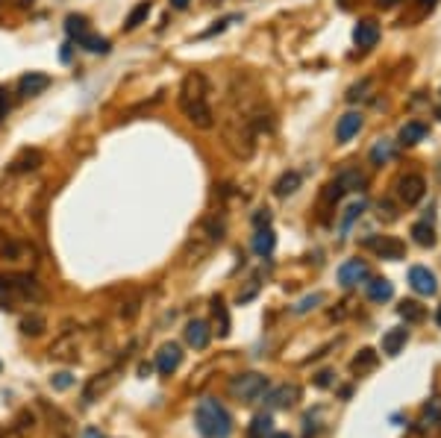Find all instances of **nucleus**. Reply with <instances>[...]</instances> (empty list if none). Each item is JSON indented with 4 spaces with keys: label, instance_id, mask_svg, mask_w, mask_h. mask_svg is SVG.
<instances>
[{
    "label": "nucleus",
    "instance_id": "35",
    "mask_svg": "<svg viewBox=\"0 0 441 438\" xmlns=\"http://www.w3.org/2000/svg\"><path fill=\"white\" fill-rule=\"evenodd\" d=\"M45 327H48V321H45L42 315H24L21 318V332L24 335H42Z\"/></svg>",
    "mask_w": 441,
    "mask_h": 438
},
{
    "label": "nucleus",
    "instance_id": "6",
    "mask_svg": "<svg viewBox=\"0 0 441 438\" xmlns=\"http://www.w3.org/2000/svg\"><path fill=\"white\" fill-rule=\"evenodd\" d=\"M424 191H427V183L420 174H406L397 180V197H400V203H406V206H415L420 197H424Z\"/></svg>",
    "mask_w": 441,
    "mask_h": 438
},
{
    "label": "nucleus",
    "instance_id": "11",
    "mask_svg": "<svg viewBox=\"0 0 441 438\" xmlns=\"http://www.w3.org/2000/svg\"><path fill=\"white\" fill-rule=\"evenodd\" d=\"M409 286L418 291V294H435L438 291V283H435V274L430 271V268H424V265H415L412 271H409Z\"/></svg>",
    "mask_w": 441,
    "mask_h": 438
},
{
    "label": "nucleus",
    "instance_id": "45",
    "mask_svg": "<svg viewBox=\"0 0 441 438\" xmlns=\"http://www.w3.org/2000/svg\"><path fill=\"white\" fill-rule=\"evenodd\" d=\"M6 112H9V97H6V89H0V121L6 118Z\"/></svg>",
    "mask_w": 441,
    "mask_h": 438
},
{
    "label": "nucleus",
    "instance_id": "15",
    "mask_svg": "<svg viewBox=\"0 0 441 438\" xmlns=\"http://www.w3.org/2000/svg\"><path fill=\"white\" fill-rule=\"evenodd\" d=\"M209 338H212V330L206 321H200V318H194V321H189L186 327V342L194 347V350H203L209 344Z\"/></svg>",
    "mask_w": 441,
    "mask_h": 438
},
{
    "label": "nucleus",
    "instance_id": "9",
    "mask_svg": "<svg viewBox=\"0 0 441 438\" xmlns=\"http://www.w3.org/2000/svg\"><path fill=\"white\" fill-rule=\"evenodd\" d=\"M27 256H33V247L24 242H15V238L0 232V259L4 262H24Z\"/></svg>",
    "mask_w": 441,
    "mask_h": 438
},
{
    "label": "nucleus",
    "instance_id": "33",
    "mask_svg": "<svg viewBox=\"0 0 441 438\" xmlns=\"http://www.w3.org/2000/svg\"><path fill=\"white\" fill-rule=\"evenodd\" d=\"M374 368H376V353H374V350H362L359 356H353V362H350V371L359 374V376L368 374V371H374Z\"/></svg>",
    "mask_w": 441,
    "mask_h": 438
},
{
    "label": "nucleus",
    "instance_id": "54",
    "mask_svg": "<svg viewBox=\"0 0 441 438\" xmlns=\"http://www.w3.org/2000/svg\"><path fill=\"white\" fill-rule=\"evenodd\" d=\"M356 4V0H338V6H342V9H350Z\"/></svg>",
    "mask_w": 441,
    "mask_h": 438
},
{
    "label": "nucleus",
    "instance_id": "43",
    "mask_svg": "<svg viewBox=\"0 0 441 438\" xmlns=\"http://www.w3.org/2000/svg\"><path fill=\"white\" fill-rule=\"evenodd\" d=\"M368 86H371V79H362V83H359V86H353V89L347 91V101H350V103L362 101V97H365V91H368Z\"/></svg>",
    "mask_w": 441,
    "mask_h": 438
},
{
    "label": "nucleus",
    "instance_id": "32",
    "mask_svg": "<svg viewBox=\"0 0 441 438\" xmlns=\"http://www.w3.org/2000/svg\"><path fill=\"white\" fill-rule=\"evenodd\" d=\"M50 356H53V359H77V338L65 335L62 342L50 344Z\"/></svg>",
    "mask_w": 441,
    "mask_h": 438
},
{
    "label": "nucleus",
    "instance_id": "8",
    "mask_svg": "<svg viewBox=\"0 0 441 438\" xmlns=\"http://www.w3.org/2000/svg\"><path fill=\"white\" fill-rule=\"evenodd\" d=\"M48 86H50V77L48 74L30 71V74H24L21 79H18V94H21V97H38Z\"/></svg>",
    "mask_w": 441,
    "mask_h": 438
},
{
    "label": "nucleus",
    "instance_id": "23",
    "mask_svg": "<svg viewBox=\"0 0 441 438\" xmlns=\"http://www.w3.org/2000/svg\"><path fill=\"white\" fill-rule=\"evenodd\" d=\"M365 291H368V297H371L374 303H386V301H391V297H394V286H391L389 280H383V276L371 280V283L365 286Z\"/></svg>",
    "mask_w": 441,
    "mask_h": 438
},
{
    "label": "nucleus",
    "instance_id": "19",
    "mask_svg": "<svg viewBox=\"0 0 441 438\" xmlns=\"http://www.w3.org/2000/svg\"><path fill=\"white\" fill-rule=\"evenodd\" d=\"M406 342H409V330L394 327V330H389V332L383 335V353H386V356H397L400 350L406 347Z\"/></svg>",
    "mask_w": 441,
    "mask_h": 438
},
{
    "label": "nucleus",
    "instance_id": "22",
    "mask_svg": "<svg viewBox=\"0 0 441 438\" xmlns=\"http://www.w3.org/2000/svg\"><path fill=\"white\" fill-rule=\"evenodd\" d=\"M394 153H397V145L391 142V138H379V142L371 147L368 159H371V165H386V162L394 159Z\"/></svg>",
    "mask_w": 441,
    "mask_h": 438
},
{
    "label": "nucleus",
    "instance_id": "34",
    "mask_svg": "<svg viewBox=\"0 0 441 438\" xmlns=\"http://www.w3.org/2000/svg\"><path fill=\"white\" fill-rule=\"evenodd\" d=\"M65 33L77 42V38L83 35V33H89V18H86V15H68V18H65Z\"/></svg>",
    "mask_w": 441,
    "mask_h": 438
},
{
    "label": "nucleus",
    "instance_id": "13",
    "mask_svg": "<svg viewBox=\"0 0 441 438\" xmlns=\"http://www.w3.org/2000/svg\"><path fill=\"white\" fill-rule=\"evenodd\" d=\"M353 42H356V47H362V50H371V47L379 42V24L374 21V18H365V21L356 24Z\"/></svg>",
    "mask_w": 441,
    "mask_h": 438
},
{
    "label": "nucleus",
    "instance_id": "56",
    "mask_svg": "<svg viewBox=\"0 0 441 438\" xmlns=\"http://www.w3.org/2000/svg\"><path fill=\"white\" fill-rule=\"evenodd\" d=\"M435 321H438V327H441V306H438V315H435Z\"/></svg>",
    "mask_w": 441,
    "mask_h": 438
},
{
    "label": "nucleus",
    "instance_id": "46",
    "mask_svg": "<svg viewBox=\"0 0 441 438\" xmlns=\"http://www.w3.org/2000/svg\"><path fill=\"white\" fill-rule=\"evenodd\" d=\"M135 312H138V301H133V303H127V309H121V318H135Z\"/></svg>",
    "mask_w": 441,
    "mask_h": 438
},
{
    "label": "nucleus",
    "instance_id": "17",
    "mask_svg": "<svg viewBox=\"0 0 441 438\" xmlns=\"http://www.w3.org/2000/svg\"><path fill=\"white\" fill-rule=\"evenodd\" d=\"M335 183L345 189V194L347 191H359V189H365V183H368V176L359 171V168H342L335 174Z\"/></svg>",
    "mask_w": 441,
    "mask_h": 438
},
{
    "label": "nucleus",
    "instance_id": "31",
    "mask_svg": "<svg viewBox=\"0 0 441 438\" xmlns=\"http://www.w3.org/2000/svg\"><path fill=\"white\" fill-rule=\"evenodd\" d=\"M412 238H415V245H420V247H432V245H435V230H432V224H430V221L412 224Z\"/></svg>",
    "mask_w": 441,
    "mask_h": 438
},
{
    "label": "nucleus",
    "instance_id": "47",
    "mask_svg": "<svg viewBox=\"0 0 441 438\" xmlns=\"http://www.w3.org/2000/svg\"><path fill=\"white\" fill-rule=\"evenodd\" d=\"M330 376H333V374H330V371H324V374H318V380H315V383H318L320 388H327V386H330Z\"/></svg>",
    "mask_w": 441,
    "mask_h": 438
},
{
    "label": "nucleus",
    "instance_id": "10",
    "mask_svg": "<svg viewBox=\"0 0 441 438\" xmlns=\"http://www.w3.org/2000/svg\"><path fill=\"white\" fill-rule=\"evenodd\" d=\"M368 276V262L365 259H347V262L338 268V283H342L345 288L356 286L359 280H365Z\"/></svg>",
    "mask_w": 441,
    "mask_h": 438
},
{
    "label": "nucleus",
    "instance_id": "48",
    "mask_svg": "<svg viewBox=\"0 0 441 438\" xmlns=\"http://www.w3.org/2000/svg\"><path fill=\"white\" fill-rule=\"evenodd\" d=\"M59 59H62V62H68V59H71V42L62 45V50H59Z\"/></svg>",
    "mask_w": 441,
    "mask_h": 438
},
{
    "label": "nucleus",
    "instance_id": "12",
    "mask_svg": "<svg viewBox=\"0 0 441 438\" xmlns=\"http://www.w3.org/2000/svg\"><path fill=\"white\" fill-rule=\"evenodd\" d=\"M179 362H183V350H179L177 344H162V347H159V353H156V371L159 374L171 376L179 368Z\"/></svg>",
    "mask_w": 441,
    "mask_h": 438
},
{
    "label": "nucleus",
    "instance_id": "41",
    "mask_svg": "<svg viewBox=\"0 0 441 438\" xmlns=\"http://www.w3.org/2000/svg\"><path fill=\"white\" fill-rule=\"evenodd\" d=\"M376 209H379V212H376L379 218H386V221H397V206H394L391 201H379Z\"/></svg>",
    "mask_w": 441,
    "mask_h": 438
},
{
    "label": "nucleus",
    "instance_id": "39",
    "mask_svg": "<svg viewBox=\"0 0 441 438\" xmlns=\"http://www.w3.org/2000/svg\"><path fill=\"white\" fill-rule=\"evenodd\" d=\"M203 230L209 232V238H215V242H220V238H224V221H218V218H206V221H203Z\"/></svg>",
    "mask_w": 441,
    "mask_h": 438
},
{
    "label": "nucleus",
    "instance_id": "57",
    "mask_svg": "<svg viewBox=\"0 0 441 438\" xmlns=\"http://www.w3.org/2000/svg\"><path fill=\"white\" fill-rule=\"evenodd\" d=\"M435 118H438V121H441V106H438V109H435Z\"/></svg>",
    "mask_w": 441,
    "mask_h": 438
},
{
    "label": "nucleus",
    "instance_id": "36",
    "mask_svg": "<svg viewBox=\"0 0 441 438\" xmlns=\"http://www.w3.org/2000/svg\"><path fill=\"white\" fill-rule=\"evenodd\" d=\"M48 412H50V421H53L59 438H71V421H68V417L59 412V409H48Z\"/></svg>",
    "mask_w": 441,
    "mask_h": 438
},
{
    "label": "nucleus",
    "instance_id": "25",
    "mask_svg": "<svg viewBox=\"0 0 441 438\" xmlns=\"http://www.w3.org/2000/svg\"><path fill=\"white\" fill-rule=\"evenodd\" d=\"M150 12H153V4H150V0H142V4H138L130 15H127V21H124V30L127 33H133V30H138V27H142L145 21H147V18H150Z\"/></svg>",
    "mask_w": 441,
    "mask_h": 438
},
{
    "label": "nucleus",
    "instance_id": "5",
    "mask_svg": "<svg viewBox=\"0 0 441 438\" xmlns=\"http://www.w3.org/2000/svg\"><path fill=\"white\" fill-rule=\"evenodd\" d=\"M365 245H368L379 259H389V262H397V259L406 256V245L400 242V238H394V235H374V238H368Z\"/></svg>",
    "mask_w": 441,
    "mask_h": 438
},
{
    "label": "nucleus",
    "instance_id": "21",
    "mask_svg": "<svg viewBox=\"0 0 441 438\" xmlns=\"http://www.w3.org/2000/svg\"><path fill=\"white\" fill-rule=\"evenodd\" d=\"M424 135H427V124L424 121H409V124H403L400 127V145L403 147H412V145H418V142H424Z\"/></svg>",
    "mask_w": 441,
    "mask_h": 438
},
{
    "label": "nucleus",
    "instance_id": "4",
    "mask_svg": "<svg viewBox=\"0 0 441 438\" xmlns=\"http://www.w3.org/2000/svg\"><path fill=\"white\" fill-rule=\"evenodd\" d=\"M6 291L9 294H18L21 301H33V303H42L45 301V288L38 286V280H35V276H30V274H12Z\"/></svg>",
    "mask_w": 441,
    "mask_h": 438
},
{
    "label": "nucleus",
    "instance_id": "30",
    "mask_svg": "<svg viewBox=\"0 0 441 438\" xmlns=\"http://www.w3.org/2000/svg\"><path fill=\"white\" fill-rule=\"evenodd\" d=\"M271 432H274L271 415H256L247 427V438H271Z\"/></svg>",
    "mask_w": 441,
    "mask_h": 438
},
{
    "label": "nucleus",
    "instance_id": "29",
    "mask_svg": "<svg viewBox=\"0 0 441 438\" xmlns=\"http://www.w3.org/2000/svg\"><path fill=\"white\" fill-rule=\"evenodd\" d=\"M212 315H215L218 335L227 338V335H230V312H227V306H224V301H220V297H215V301H212Z\"/></svg>",
    "mask_w": 441,
    "mask_h": 438
},
{
    "label": "nucleus",
    "instance_id": "3",
    "mask_svg": "<svg viewBox=\"0 0 441 438\" xmlns=\"http://www.w3.org/2000/svg\"><path fill=\"white\" fill-rule=\"evenodd\" d=\"M268 391V376H262V374H238V376H233L230 380V394L235 397V400H245V403H253V400H259Z\"/></svg>",
    "mask_w": 441,
    "mask_h": 438
},
{
    "label": "nucleus",
    "instance_id": "14",
    "mask_svg": "<svg viewBox=\"0 0 441 438\" xmlns=\"http://www.w3.org/2000/svg\"><path fill=\"white\" fill-rule=\"evenodd\" d=\"M42 150H35V147H24L21 153H18L12 162H9V171L12 174H27V171H35L38 165H42Z\"/></svg>",
    "mask_w": 441,
    "mask_h": 438
},
{
    "label": "nucleus",
    "instance_id": "58",
    "mask_svg": "<svg viewBox=\"0 0 441 438\" xmlns=\"http://www.w3.org/2000/svg\"><path fill=\"white\" fill-rule=\"evenodd\" d=\"M0 368H4V365H0Z\"/></svg>",
    "mask_w": 441,
    "mask_h": 438
},
{
    "label": "nucleus",
    "instance_id": "18",
    "mask_svg": "<svg viewBox=\"0 0 441 438\" xmlns=\"http://www.w3.org/2000/svg\"><path fill=\"white\" fill-rule=\"evenodd\" d=\"M297 397H300V388L297 386H279V388H274L268 394V403L274 409H289V406L297 403Z\"/></svg>",
    "mask_w": 441,
    "mask_h": 438
},
{
    "label": "nucleus",
    "instance_id": "16",
    "mask_svg": "<svg viewBox=\"0 0 441 438\" xmlns=\"http://www.w3.org/2000/svg\"><path fill=\"white\" fill-rule=\"evenodd\" d=\"M362 130V112H347L338 118V124H335V138L338 142H350V138Z\"/></svg>",
    "mask_w": 441,
    "mask_h": 438
},
{
    "label": "nucleus",
    "instance_id": "53",
    "mask_svg": "<svg viewBox=\"0 0 441 438\" xmlns=\"http://www.w3.org/2000/svg\"><path fill=\"white\" fill-rule=\"evenodd\" d=\"M418 4H420V6H424V9H432V6L438 4V0H418Z\"/></svg>",
    "mask_w": 441,
    "mask_h": 438
},
{
    "label": "nucleus",
    "instance_id": "7",
    "mask_svg": "<svg viewBox=\"0 0 441 438\" xmlns=\"http://www.w3.org/2000/svg\"><path fill=\"white\" fill-rule=\"evenodd\" d=\"M115 380H118V368H112V371H106V374H97V376H91L89 386L83 388V400H86V403L97 400L100 394H106V391L115 386Z\"/></svg>",
    "mask_w": 441,
    "mask_h": 438
},
{
    "label": "nucleus",
    "instance_id": "55",
    "mask_svg": "<svg viewBox=\"0 0 441 438\" xmlns=\"http://www.w3.org/2000/svg\"><path fill=\"white\" fill-rule=\"evenodd\" d=\"M271 438H291L289 432H271Z\"/></svg>",
    "mask_w": 441,
    "mask_h": 438
},
{
    "label": "nucleus",
    "instance_id": "49",
    "mask_svg": "<svg viewBox=\"0 0 441 438\" xmlns=\"http://www.w3.org/2000/svg\"><path fill=\"white\" fill-rule=\"evenodd\" d=\"M397 4H400V0H376L379 9H391V6H397Z\"/></svg>",
    "mask_w": 441,
    "mask_h": 438
},
{
    "label": "nucleus",
    "instance_id": "51",
    "mask_svg": "<svg viewBox=\"0 0 441 438\" xmlns=\"http://www.w3.org/2000/svg\"><path fill=\"white\" fill-rule=\"evenodd\" d=\"M83 438H106L104 432H100V429H86V435Z\"/></svg>",
    "mask_w": 441,
    "mask_h": 438
},
{
    "label": "nucleus",
    "instance_id": "40",
    "mask_svg": "<svg viewBox=\"0 0 441 438\" xmlns=\"http://www.w3.org/2000/svg\"><path fill=\"white\" fill-rule=\"evenodd\" d=\"M50 386H53L56 391H65V388H71V386H74V376H71V374H65V371H62V374H53V376H50Z\"/></svg>",
    "mask_w": 441,
    "mask_h": 438
},
{
    "label": "nucleus",
    "instance_id": "50",
    "mask_svg": "<svg viewBox=\"0 0 441 438\" xmlns=\"http://www.w3.org/2000/svg\"><path fill=\"white\" fill-rule=\"evenodd\" d=\"M189 4H191V0H171V6H174V9H186Z\"/></svg>",
    "mask_w": 441,
    "mask_h": 438
},
{
    "label": "nucleus",
    "instance_id": "26",
    "mask_svg": "<svg viewBox=\"0 0 441 438\" xmlns=\"http://www.w3.org/2000/svg\"><path fill=\"white\" fill-rule=\"evenodd\" d=\"M397 315L403 318L406 324H420V321H427V309L420 306L418 301H403L397 306Z\"/></svg>",
    "mask_w": 441,
    "mask_h": 438
},
{
    "label": "nucleus",
    "instance_id": "44",
    "mask_svg": "<svg viewBox=\"0 0 441 438\" xmlns=\"http://www.w3.org/2000/svg\"><path fill=\"white\" fill-rule=\"evenodd\" d=\"M253 227H256V230L271 227V212H268V209H259V212L253 215Z\"/></svg>",
    "mask_w": 441,
    "mask_h": 438
},
{
    "label": "nucleus",
    "instance_id": "28",
    "mask_svg": "<svg viewBox=\"0 0 441 438\" xmlns=\"http://www.w3.org/2000/svg\"><path fill=\"white\" fill-rule=\"evenodd\" d=\"M297 189H300V174H297V171H286V174L274 183V194H277V197H289V194H294Z\"/></svg>",
    "mask_w": 441,
    "mask_h": 438
},
{
    "label": "nucleus",
    "instance_id": "42",
    "mask_svg": "<svg viewBox=\"0 0 441 438\" xmlns=\"http://www.w3.org/2000/svg\"><path fill=\"white\" fill-rule=\"evenodd\" d=\"M342 197H345V189L338 186L335 180H333L327 189H324V201H327V203H335V201H342Z\"/></svg>",
    "mask_w": 441,
    "mask_h": 438
},
{
    "label": "nucleus",
    "instance_id": "1",
    "mask_svg": "<svg viewBox=\"0 0 441 438\" xmlns=\"http://www.w3.org/2000/svg\"><path fill=\"white\" fill-rule=\"evenodd\" d=\"M212 86L206 74L200 71H191L186 74V79L179 83V94H177V103H179V112H183L189 121L200 130H212L215 127V112H212Z\"/></svg>",
    "mask_w": 441,
    "mask_h": 438
},
{
    "label": "nucleus",
    "instance_id": "24",
    "mask_svg": "<svg viewBox=\"0 0 441 438\" xmlns=\"http://www.w3.org/2000/svg\"><path fill=\"white\" fill-rule=\"evenodd\" d=\"M438 427H441V397H432L420 412V429H438Z\"/></svg>",
    "mask_w": 441,
    "mask_h": 438
},
{
    "label": "nucleus",
    "instance_id": "20",
    "mask_svg": "<svg viewBox=\"0 0 441 438\" xmlns=\"http://www.w3.org/2000/svg\"><path fill=\"white\" fill-rule=\"evenodd\" d=\"M274 247H277V235H274V230H271V227L256 230V235H253V253H256V256H262V259H268V256L274 253Z\"/></svg>",
    "mask_w": 441,
    "mask_h": 438
},
{
    "label": "nucleus",
    "instance_id": "52",
    "mask_svg": "<svg viewBox=\"0 0 441 438\" xmlns=\"http://www.w3.org/2000/svg\"><path fill=\"white\" fill-rule=\"evenodd\" d=\"M150 371H153V368H150L147 362H145V365H138V376H150Z\"/></svg>",
    "mask_w": 441,
    "mask_h": 438
},
{
    "label": "nucleus",
    "instance_id": "27",
    "mask_svg": "<svg viewBox=\"0 0 441 438\" xmlns=\"http://www.w3.org/2000/svg\"><path fill=\"white\" fill-rule=\"evenodd\" d=\"M77 45H79V47H86L89 53H109V50H112L109 38H104V35H94V33H83V35L77 38Z\"/></svg>",
    "mask_w": 441,
    "mask_h": 438
},
{
    "label": "nucleus",
    "instance_id": "2",
    "mask_svg": "<svg viewBox=\"0 0 441 438\" xmlns=\"http://www.w3.org/2000/svg\"><path fill=\"white\" fill-rule=\"evenodd\" d=\"M194 424H197V432L203 438H230V432H233L230 412L220 406L218 400H212V397H206V400L197 403Z\"/></svg>",
    "mask_w": 441,
    "mask_h": 438
},
{
    "label": "nucleus",
    "instance_id": "37",
    "mask_svg": "<svg viewBox=\"0 0 441 438\" xmlns=\"http://www.w3.org/2000/svg\"><path fill=\"white\" fill-rule=\"evenodd\" d=\"M365 201H362V197H359V201L356 203H350L347 209H345V218H342V230H347L353 221H356V218H362V212H365Z\"/></svg>",
    "mask_w": 441,
    "mask_h": 438
},
{
    "label": "nucleus",
    "instance_id": "38",
    "mask_svg": "<svg viewBox=\"0 0 441 438\" xmlns=\"http://www.w3.org/2000/svg\"><path fill=\"white\" fill-rule=\"evenodd\" d=\"M324 301H327V297H324V294H320V291H315V294L303 297V301H300V303L294 306V312H297V315H306L309 309H315L318 303H324Z\"/></svg>",
    "mask_w": 441,
    "mask_h": 438
}]
</instances>
